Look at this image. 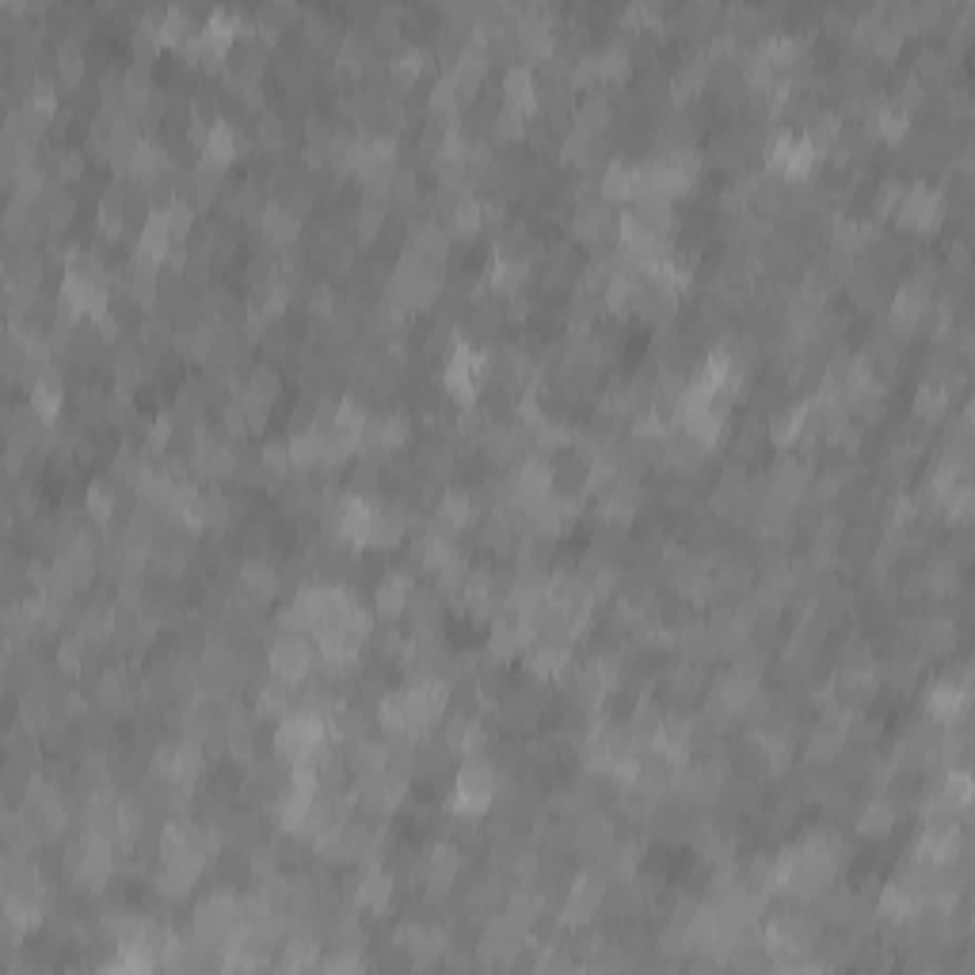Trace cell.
Segmentation results:
<instances>
[{
	"label": "cell",
	"instance_id": "obj_28",
	"mask_svg": "<svg viewBox=\"0 0 975 975\" xmlns=\"http://www.w3.org/2000/svg\"><path fill=\"white\" fill-rule=\"evenodd\" d=\"M949 397L941 393V386H933V381H922L915 393V420L926 423V427H938L941 420L949 415Z\"/></svg>",
	"mask_w": 975,
	"mask_h": 975
},
{
	"label": "cell",
	"instance_id": "obj_3",
	"mask_svg": "<svg viewBox=\"0 0 975 975\" xmlns=\"http://www.w3.org/2000/svg\"><path fill=\"white\" fill-rule=\"evenodd\" d=\"M945 210H949L945 191L930 187L926 180H915L910 187H903V198L892 218L903 233H933V229L945 221Z\"/></svg>",
	"mask_w": 975,
	"mask_h": 975
},
{
	"label": "cell",
	"instance_id": "obj_16",
	"mask_svg": "<svg viewBox=\"0 0 975 975\" xmlns=\"http://www.w3.org/2000/svg\"><path fill=\"white\" fill-rule=\"evenodd\" d=\"M175 233H172V221H168V206H153V210L146 214V221H141V233H138V248L134 252L138 255H149V260L164 263L168 252H172Z\"/></svg>",
	"mask_w": 975,
	"mask_h": 975
},
{
	"label": "cell",
	"instance_id": "obj_5",
	"mask_svg": "<svg viewBox=\"0 0 975 975\" xmlns=\"http://www.w3.org/2000/svg\"><path fill=\"white\" fill-rule=\"evenodd\" d=\"M606 888H610V876H606L598 865H587L580 876H572L569 895H564V907H561V926L583 930V926L603 910Z\"/></svg>",
	"mask_w": 975,
	"mask_h": 975
},
{
	"label": "cell",
	"instance_id": "obj_21",
	"mask_svg": "<svg viewBox=\"0 0 975 975\" xmlns=\"http://www.w3.org/2000/svg\"><path fill=\"white\" fill-rule=\"evenodd\" d=\"M412 587L415 583L408 572H389L386 580L378 583V590H374V613H378L381 621H397L408 610Z\"/></svg>",
	"mask_w": 975,
	"mask_h": 975
},
{
	"label": "cell",
	"instance_id": "obj_4",
	"mask_svg": "<svg viewBox=\"0 0 975 975\" xmlns=\"http://www.w3.org/2000/svg\"><path fill=\"white\" fill-rule=\"evenodd\" d=\"M317 663V649L309 633H275L267 644V670L271 678L301 686Z\"/></svg>",
	"mask_w": 975,
	"mask_h": 975
},
{
	"label": "cell",
	"instance_id": "obj_1",
	"mask_svg": "<svg viewBox=\"0 0 975 975\" xmlns=\"http://www.w3.org/2000/svg\"><path fill=\"white\" fill-rule=\"evenodd\" d=\"M500 785L503 778H500V766L492 762V755L461 758L450 785V812L458 815V819H481V815L492 812Z\"/></svg>",
	"mask_w": 975,
	"mask_h": 975
},
{
	"label": "cell",
	"instance_id": "obj_29",
	"mask_svg": "<svg viewBox=\"0 0 975 975\" xmlns=\"http://www.w3.org/2000/svg\"><path fill=\"white\" fill-rule=\"evenodd\" d=\"M404 613L412 618V629H438V621H443V598H438V590L412 587Z\"/></svg>",
	"mask_w": 975,
	"mask_h": 975
},
{
	"label": "cell",
	"instance_id": "obj_19",
	"mask_svg": "<svg viewBox=\"0 0 975 975\" xmlns=\"http://www.w3.org/2000/svg\"><path fill=\"white\" fill-rule=\"evenodd\" d=\"M408 530V518H404V507H397V503H374V518H370V534H366V549H393L397 541L404 538Z\"/></svg>",
	"mask_w": 975,
	"mask_h": 975
},
{
	"label": "cell",
	"instance_id": "obj_14",
	"mask_svg": "<svg viewBox=\"0 0 975 975\" xmlns=\"http://www.w3.org/2000/svg\"><path fill=\"white\" fill-rule=\"evenodd\" d=\"M477 511H481L477 495H469L466 487H446V492L438 495L435 515H431V523L443 526L446 534H454V538H458V534L466 530V526L477 518Z\"/></svg>",
	"mask_w": 975,
	"mask_h": 975
},
{
	"label": "cell",
	"instance_id": "obj_33",
	"mask_svg": "<svg viewBox=\"0 0 975 975\" xmlns=\"http://www.w3.org/2000/svg\"><path fill=\"white\" fill-rule=\"evenodd\" d=\"M244 389H252V393L260 397V401L275 404V401H278V389H283V378H278L275 366H255V370L248 374Z\"/></svg>",
	"mask_w": 975,
	"mask_h": 975
},
{
	"label": "cell",
	"instance_id": "obj_24",
	"mask_svg": "<svg viewBox=\"0 0 975 975\" xmlns=\"http://www.w3.org/2000/svg\"><path fill=\"white\" fill-rule=\"evenodd\" d=\"M895 819H899V808H895L888 796H869V801L861 804L853 827H858V835H865V838H884L895 827Z\"/></svg>",
	"mask_w": 975,
	"mask_h": 975
},
{
	"label": "cell",
	"instance_id": "obj_15",
	"mask_svg": "<svg viewBox=\"0 0 975 975\" xmlns=\"http://www.w3.org/2000/svg\"><path fill=\"white\" fill-rule=\"evenodd\" d=\"M572 126L587 130L590 138H603V134H610V126H613V100H610V92H606V88H590V92H583L580 100H575Z\"/></svg>",
	"mask_w": 975,
	"mask_h": 975
},
{
	"label": "cell",
	"instance_id": "obj_37",
	"mask_svg": "<svg viewBox=\"0 0 975 975\" xmlns=\"http://www.w3.org/2000/svg\"><path fill=\"white\" fill-rule=\"evenodd\" d=\"M248 869H252L255 881H267V876L278 873V850L275 846H255L252 853H248Z\"/></svg>",
	"mask_w": 975,
	"mask_h": 975
},
{
	"label": "cell",
	"instance_id": "obj_2",
	"mask_svg": "<svg viewBox=\"0 0 975 975\" xmlns=\"http://www.w3.org/2000/svg\"><path fill=\"white\" fill-rule=\"evenodd\" d=\"M328 739V721L313 709H290L275 724V755L286 762H306L317 747Z\"/></svg>",
	"mask_w": 975,
	"mask_h": 975
},
{
	"label": "cell",
	"instance_id": "obj_6",
	"mask_svg": "<svg viewBox=\"0 0 975 975\" xmlns=\"http://www.w3.org/2000/svg\"><path fill=\"white\" fill-rule=\"evenodd\" d=\"M961 850H964L961 819H930V823H922V835H918V842H915V861H926V865H949V861H956Z\"/></svg>",
	"mask_w": 975,
	"mask_h": 975
},
{
	"label": "cell",
	"instance_id": "obj_38",
	"mask_svg": "<svg viewBox=\"0 0 975 975\" xmlns=\"http://www.w3.org/2000/svg\"><path fill=\"white\" fill-rule=\"evenodd\" d=\"M838 663H842L838 670H873L876 667L873 649H869L865 641H850V644H846L842 655H838Z\"/></svg>",
	"mask_w": 975,
	"mask_h": 975
},
{
	"label": "cell",
	"instance_id": "obj_31",
	"mask_svg": "<svg viewBox=\"0 0 975 975\" xmlns=\"http://www.w3.org/2000/svg\"><path fill=\"white\" fill-rule=\"evenodd\" d=\"M84 507H88V518H92V523L107 526L111 518L118 515V487L111 481H95L92 487H88Z\"/></svg>",
	"mask_w": 975,
	"mask_h": 975
},
{
	"label": "cell",
	"instance_id": "obj_23",
	"mask_svg": "<svg viewBox=\"0 0 975 975\" xmlns=\"http://www.w3.org/2000/svg\"><path fill=\"white\" fill-rule=\"evenodd\" d=\"M766 435H770V443L778 446V450H793V446H801V438H804V401L778 408V412L770 415Z\"/></svg>",
	"mask_w": 975,
	"mask_h": 975
},
{
	"label": "cell",
	"instance_id": "obj_10",
	"mask_svg": "<svg viewBox=\"0 0 975 975\" xmlns=\"http://www.w3.org/2000/svg\"><path fill=\"white\" fill-rule=\"evenodd\" d=\"M461 873V846L454 842H438L435 850L423 853L420 861V881L427 884L431 895H443L450 892V884L458 881Z\"/></svg>",
	"mask_w": 975,
	"mask_h": 975
},
{
	"label": "cell",
	"instance_id": "obj_39",
	"mask_svg": "<svg viewBox=\"0 0 975 975\" xmlns=\"http://www.w3.org/2000/svg\"><path fill=\"white\" fill-rule=\"evenodd\" d=\"M899 198H903V183L899 180H884L881 191H876V198H873V214H876V218H892L895 206H899Z\"/></svg>",
	"mask_w": 975,
	"mask_h": 975
},
{
	"label": "cell",
	"instance_id": "obj_25",
	"mask_svg": "<svg viewBox=\"0 0 975 975\" xmlns=\"http://www.w3.org/2000/svg\"><path fill=\"white\" fill-rule=\"evenodd\" d=\"M389 198H363V210H358L355 218V241L358 244H374L381 237V229H386L389 221Z\"/></svg>",
	"mask_w": 975,
	"mask_h": 975
},
{
	"label": "cell",
	"instance_id": "obj_7",
	"mask_svg": "<svg viewBox=\"0 0 975 975\" xmlns=\"http://www.w3.org/2000/svg\"><path fill=\"white\" fill-rule=\"evenodd\" d=\"M237 466H241V454H237L233 438L229 435H203L191 450V469L206 481H221V477H233Z\"/></svg>",
	"mask_w": 975,
	"mask_h": 975
},
{
	"label": "cell",
	"instance_id": "obj_18",
	"mask_svg": "<svg viewBox=\"0 0 975 975\" xmlns=\"http://www.w3.org/2000/svg\"><path fill=\"white\" fill-rule=\"evenodd\" d=\"M27 397H31L27 404L54 427V423H58V415H61V404H66V386H61L58 366H50V370L38 374V378L27 386Z\"/></svg>",
	"mask_w": 975,
	"mask_h": 975
},
{
	"label": "cell",
	"instance_id": "obj_36",
	"mask_svg": "<svg viewBox=\"0 0 975 975\" xmlns=\"http://www.w3.org/2000/svg\"><path fill=\"white\" fill-rule=\"evenodd\" d=\"M195 206L183 203V198H175V203H168V221H172V233L175 241H187L191 229H195Z\"/></svg>",
	"mask_w": 975,
	"mask_h": 975
},
{
	"label": "cell",
	"instance_id": "obj_9",
	"mask_svg": "<svg viewBox=\"0 0 975 975\" xmlns=\"http://www.w3.org/2000/svg\"><path fill=\"white\" fill-rule=\"evenodd\" d=\"M393 895H397V876L389 873L381 861H370L363 869V876L355 881V907L358 910H370V915H386L393 907Z\"/></svg>",
	"mask_w": 975,
	"mask_h": 975
},
{
	"label": "cell",
	"instance_id": "obj_13",
	"mask_svg": "<svg viewBox=\"0 0 975 975\" xmlns=\"http://www.w3.org/2000/svg\"><path fill=\"white\" fill-rule=\"evenodd\" d=\"M397 945L412 956V964H438V956L450 949V938H446L438 926L412 922V926H404V930L397 933Z\"/></svg>",
	"mask_w": 975,
	"mask_h": 975
},
{
	"label": "cell",
	"instance_id": "obj_30",
	"mask_svg": "<svg viewBox=\"0 0 975 975\" xmlns=\"http://www.w3.org/2000/svg\"><path fill=\"white\" fill-rule=\"evenodd\" d=\"M226 206H229V214H233V218H255V221H260L263 210H267V198H263V191H260V180L237 183L233 195L226 198Z\"/></svg>",
	"mask_w": 975,
	"mask_h": 975
},
{
	"label": "cell",
	"instance_id": "obj_12",
	"mask_svg": "<svg viewBox=\"0 0 975 975\" xmlns=\"http://www.w3.org/2000/svg\"><path fill=\"white\" fill-rule=\"evenodd\" d=\"M526 670H530L534 682H549V678H561L564 670L572 667V644L564 641H530L523 652Z\"/></svg>",
	"mask_w": 975,
	"mask_h": 975
},
{
	"label": "cell",
	"instance_id": "obj_34",
	"mask_svg": "<svg viewBox=\"0 0 975 975\" xmlns=\"http://www.w3.org/2000/svg\"><path fill=\"white\" fill-rule=\"evenodd\" d=\"M884 682H888L892 690H899V693L915 690V682H918V659H915V655H899V659L884 670Z\"/></svg>",
	"mask_w": 975,
	"mask_h": 975
},
{
	"label": "cell",
	"instance_id": "obj_27",
	"mask_svg": "<svg viewBox=\"0 0 975 975\" xmlns=\"http://www.w3.org/2000/svg\"><path fill=\"white\" fill-rule=\"evenodd\" d=\"M54 73H58V84L77 88L84 81V50L73 38H61V46L54 50Z\"/></svg>",
	"mask_w": 975,
	"mask_h": 975
},
{
	"label": "cell",
	"instance_id": "obj_35",
	"mask_svg": "<svg viewBox=\"0 0 975 975\" xmlns=\"http://www.w3.org/2000/svg\"><path fill=\"white\" fill-rule=\"evenodd\" d=\"M260 146H263V153H283V146H286V123L278 115H271V111H263L260 115Z\"/></svg>",
	"mask_w": 975,
	"mask_h": 975
},
{
	"label": "cell",
	"instance_id": "obj_22",
	"mask_svg": "<svg viewBox=\"0 0 975 975\" xmlns=\"http://www.w3.org/2000/svg\"><path fill=\"white\" fill-rule=\"evenodd\" d=\"M598 191H603V203H629V198H636V164L626 161V157H613L603 168V175H598Z\"/></svg>",
	"mask_w": 975,
	"mask_h": 975
},
{
	"label": "cell",
	"instance_id": "obj_11",
	"mask_svg": "<svg viewBox=\"0 0 975 975\" xmlns=\"http://www.w3.org/2000/svg\"><path fill=\"white\" fill-rule=\"evenodd\" d=\"M241 130H237L229 118H221V123H214L210 130H206L203 146H198V164L203 168H214V172H226L229 164L241 157Z\"/></svg>",
	"mask_w": 975,
	"mask_h": 975
},
{
	"label": "cell",
	"instance_id": "obj_20",
	"mask_svg": "<svg viewBox=\"0 0 975 975\" xmlns=\"http://www.w3.org/2000/svg\"><path fill=\"white\" fill-rule=\"evenodd\" d=\"M278 583H283V575L275 572V564L260 561V557H255V561H244L241 572H237V587H241V595L248 603H260V606L275 598Z\"/></svg>",
	"mask_w": 975,
	"mask_h": 975
},
{
	"label": "cell",
	"instance_id": "obj_17",
	"mask_svg": "<svg viewBox=\"0 0 975 975\" xmlns=\"http://www.w3.org/2000/svg\"><path fill=\"white\" fill-rule=\"evenodd\" d=\"M260 237L267 241V248H290L298 244L301 237V214H294L286 203H267V210H263L260 218Z\"/></svg>",
	"mask_w": 975,
	"mask_h": 975
},
{
	"label": "cell",
	"instance_id": "obj_26",
	"mask_svg": "<svg viewBox=\"0 0 975 975\" xmlns=\"http://www.w3.org/2000/svg\"><path fill=\"white\" fill-rule=\"evenodd\" d=\"M233 526V503H229L226 492H203V503H198V530H229Z\"/></svg>",
	"mask_w": 975,
	"mask_h": 975
},
{
	"label": "cell",
	"instance_id": "obj_32",
	"mask_svg": "<svg viewBox=\"0 0 975 975\" xmlns=\"http://www.w3.org/2000/svg\"><path fill=\"white\" fill-rule=\"evenodd\" d=\"M949 69H953V54H945V50H926L922 54V61H918L915 66V81L918 84H945V77H949Z\"/></svg>",
	"mask_w": 975,
	"mask_h": 975
},
{
	"label": "cell",
	"instance_id": "obj_8",
	"mask_svg": "<svg viewBox=\"0 0 975 975\" xmlns=\"http://www.w3.org/2000/svg\"><path fill=\"white\" fill-rule=\"evenodd\" d=\"M968 713V670L961 678H933L926 690V716L938 724H949Z\"/></svg>",
	"mask_w": 975,
	"mask_h": 975
}]
</instances>
